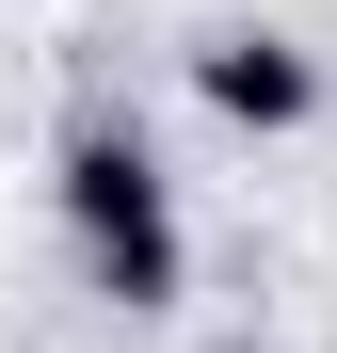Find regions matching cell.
<instances>
[{
	"label": "cell",
	"instance_id": "6da1fadb",
	"mask_svg": "<svg viewBox=\"0 0 337 353\" xmlns=\"http://www.w3.org/2000/svg\"><path fill=\"white\" fill-rule=\"evenodd\" d=\"M48 209H65L96 305H129V321H177L193 305V209H177V176H161V145L129 129V112H81V129L48 145Z\"/></svg>",
	"mask_w": 337,
	"mask_h": 353
},
{
	"label": "cell",
	"instance_id": "7a4b0ae2",
	"mask_svg": "<svg viewBox=\"0 0 337 353\" xmlns=\"http://www.w3.org/2000/svg\"><path fill=\"white\" fill-rule=\"evenodd\" d=\"M193 112L241 129V145H289V129H321V48L273 32V17H209L193 32Z\"/></svg>",
	"mask_w": 337,
	"mask_h": 353
}]
</instances>
